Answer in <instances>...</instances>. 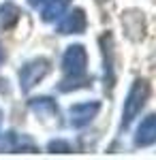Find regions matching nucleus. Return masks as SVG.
<instances>
[{
  "label": "nucleus",
  "mask_w": 156,
  "mask_h": 160,
  "mask_svg": "<svg viewBox=\"0 0 156 160\" xmlns=\"http://www.w3.org/2000/svg\"><path fill=\"white\" fill-rule=\"evenodd\" d=\"M86 26H88L86 13L81 9H73L58 22V32L60 34H81L86 30Z\"/></svg>",
  "instance_id": "39448f33"
},
{
  "label": "nucleus",
  "mask_w": 156,
  "mask_h": 160,
  "mask_svg": "<svg viewBox=\"0 0 156 160\" xmlns=\"http://www.w3.org/2000/svg\"><path fill=\"white\" fill-rule=\"evenodd\" d=\"M154 143H156V113H150L137 126L135 145L137 148H148V145H154Z\"/></svg>",
  "instance_id": "423d86ee"
},
{
  "label": "nucleus",
  "mask_w": 156,
  "mask_h": 160,
  "mask_svg": "<svg viewBox=\"0 0 156 160\" xmlns=\"http://www.w3.org/2000/svg\"><path fill=\"white\" fill-rule=\"evenodd\" d=\"M49 71V62L45 58H36V60L24 64V68L19 71V83H22V90L28 92L47 75Z\"/></svg>",
  "instance_id": "7ed1b4c3"
},
{
  "label": "nucleus",
  "mask_w": 156,
  "mask_h": 160,
  "mask_svg": "<svg viewBox=\"0 0 156 160\" xmlns=\"http://www.w3.org/2000/svg\"><path fill=\"white\" fill-rule=\"evenodd\" d=\"M30 107L34 113L39 115H43V118H51V115H58V107H56V102L47 96H41V98H32L30 100Z\"/></svg>",
  "instance_id": "1a4fd4ad"
},
{
  "label": "nucleus",
  "mask_w": 156,
  "mask_h": 160,
  "mask_svg": "<svg viewBox=\"0 0 156 160\" xmlns=\"http://www.w3.org/2000/svg\"><path fill=\"white\" fill-rule=\"evenodd\" d=\"M148 96H150V83L145 79H135L131 90H128V94H126L124 107H122V122H120L122 130H126L133 124V120L141 113V109L145 107Z\"/></svg>",
  "instance_id": "f03ea898"
},
{
  "label": "nucleus",
  "mask_w": 156,
  "mask_h": 160,
  "mask_svg": "<svg viewBox=\"0 0 156 160\" xmlns=\"http://www.w3.org/2000/svg\"><path fill=\"white\" fill-rule=\"evenodd\" d=\"M49 149H51V152H60V154H69L73 148H71V143H69V141L58 139V141H51V143H49Z\"/></svg>",
  "instance_id": "9d476101"
},
{
  "label": "nucleus",
  "mask_w": 156,
  "mask_h": 160,
  "mask_svg": "<svg viewBox=\"0 0 156 160\" xmlns=\"http://www.w3.org/2000/svg\"><path fill=\"white\" fill-rule=\"evenodd\" d=\"M101 111V102L98 100H90V102H77L69 109L71 115V126L73 128H84L94 120Z\"/></svg>",
  "instance_id": "20e7f679"
},
{
  "label": "nucleus",
  "mask_w": 156,
  "mask_h": 160,
  "mask_svg": "<svg viewBox=\"0 0 156 160\" xmlns=\"http://www.w3.org/2000/svg\"><path fill=\"white\" fill-rule=\"evenodd\" d=\"M0 62H2V51H0Z\"/></svg>",
  "instance_id": "9b49d317"
},
{
  "label": "nucleus",
  "mask_w": 156,
  "mask_h": 160,
  "mask_svg": "<svg viewBox=\"0 0 156 160\" xmlns=\"http://www.w3.org/2000/svg\"><path fill=\"white\" fill-rule=\"evenodd\" d=\"M69 7V0H47L41 9V15L45 22H54V19H60L64 11Z\"/></svg>",
  "instance_id": "6e6552de"
},
{
  "label": "nucleus",
  "mask_w": 156,
  "mask_h": 160,
  "mask_svg": "<svg viewBox=\"0 0 156 160\" xmlns=\"http://www.w3.org/2000/svg\"><path fill=\"white\" fill-rule=\"evenodd\" d=\"M86 66H88V53H86L84 45H71L66 47L64 56H62V71H64V81L60 83L62 92H71L77 88H88L92 83V79L86 75Z\"/></svg>",
  "instance_id": "f257e3e1"
},
{
  "label": "nucleus",
  "mask_w": 156,
  "mask_h": 160,
  "mask_svg": "<svg viewBox=\"0 0 156 160\" xmlns=\"http://www.w3.org/2000/svg\"><path fill=\"white\" fill-rule=\"evenodd\" d=\"M101 45H103V56H105V88L113 86V38L111 34H103L101 38Z\"/></svg>",
  "instance_id": "0eeeda50"
}]
</instances>
